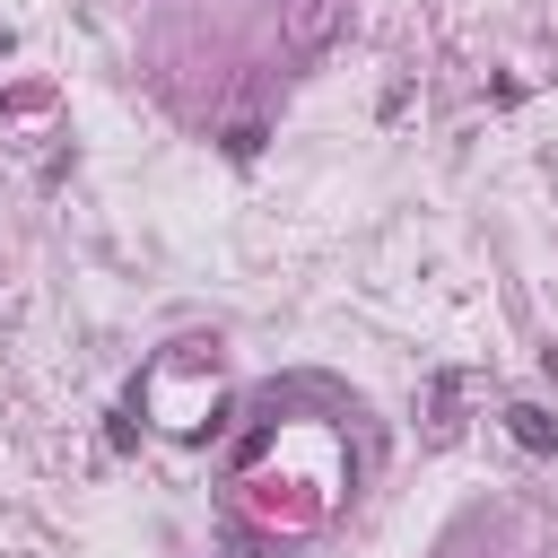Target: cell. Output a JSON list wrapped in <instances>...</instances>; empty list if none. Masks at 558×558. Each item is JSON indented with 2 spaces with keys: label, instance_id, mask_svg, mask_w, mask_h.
Listing matches in <instances>:
<instances>
[{
  "label": "cell",
  "instance_id": "obj_1",
  "mask_svg": "<svg viewBox=\"0 0 558 558\" xmlns=\"http://www.w3.org/2000/svg\"><path fill=\"white\" fill-rule=\"evenodd\" d=\"M506 436H514L523 453H558V427H549V410H532V401L506 410Z\"/></svg>",
  "mask_w": 558,
  "mask_h": 558
}]
</instances>
